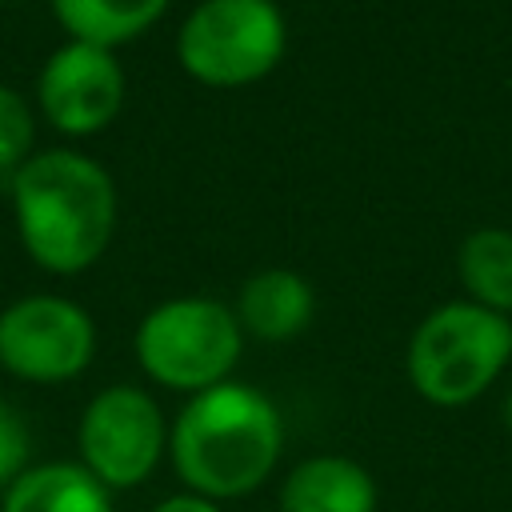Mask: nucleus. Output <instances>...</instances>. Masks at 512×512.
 I'll return each instance as SVG.
<instances>
[{
    "label": "nucleus",
    "instance_id": "13",
    "mask_svg": "<svg viewBox=\"0 0 512 512\" xmlns=\"http://www.w3.org/2000/svg\"><path fill=\"white\" fill-rule=\"evenodd\" d=\"M456 272L472 304L508 316L512 312V232L476 228L456 252Z\"/></svg>",
    "mask_w": 512,
    "mask_h": 512
},
{
    "label": "nucleus",
    "instance_id": "11",
    "mask_svg": "<svg viewBox=\"0 0 512 512\" xmlns=\"http://www.w3.org/2000/svg\"><path fill=\"white\" fill-rule=\"evenodd\" d=\"M0 512H116L112 492L80 460H48L20 472L0 500Z\"/></svg>",
    "mask_w": 512,
    "mask_h": 512
},
{
    "label": "nucleus",
    "instance_id": "7",
    "mask_svg": "<svg viewBox=\"0 0 512 512\" xmlns=\"http://www.w3.org/2000/svg\"><path fill=\"white\" fill-rule=\"evenodd\" d=\"M92 316L64 296H24L0 312V368L32 384H64L92 364Z\"/></svg>",
    "mask_w": 512,
    "mask_h": 512
},
{
    "label": "nucleus",
    "instance_id": "12",
    "mask_svg": "<svg viewBox=\"0 0 512 512\" xmlns=\"http://www.w3.org/2000/svg\"><path fill=\"white\" fill-rule=\"evenodd\" d=\"M172 0H52L56 20L72 32V40L116 48L152 28Z\"/></svg>",
    "mask_w": 512,
    "mask_h": 512
},
{
    "label": "nucleus",
    "instance_id": "6",
    "mask_svg": "<svg viewBox=\"0 0 512 512\" xmlns=\"http://www.w3.org/2000/svg\"><path fill=\"white\" fill-rule=\"evenodd\" d=\"M76 448L80 464L108 492H124L144 484L168 456V420L144 388L112 384L100 388L80 412Z\"/></svg>",
    "mask_w": 512,
    "mask_h": 512
},
{
    "label": "nucleus",
    "instance_id": "17",
    "mask_svg": "<svg viewBox=\"0 0 512 512\" xmlns=\"http://www.w3.org/2000/svg\"><path fill=\"white\" fill-rule=\"evenodd\" d=\"M500 420H504V428L512 432V388H508L504 400H500Z\"/></svg>",
    "mask_w": 512,
    "mask_h": 512
},
{
    "label": "nucleus",
    "instance_id": "1",
    "mask_svg": "<svg viewBox=\"0 0 512 512\" xmlns=\"http://www.w3.org/2000/svg\"><path fill=\"white\" fill-rule=\"evenodd\" d=\"M284 456V416L252 384L224 380L184 400L168 424V460L192 496H252Z\"/></svg>",
    "mask_w": 512,
    "mask_h": 512
},
{
    "label": "nucleus",
    "instance_id": "16",
    "mask_svg": "<svg viewBox=\"0 0 512 512\" xmlns=\"http://www.w3.org/2000/svg\"><path fill=\"white\" fill-rule=\"evenodd\" d=\"M148 512H224V504H212V500L192 496V492H176V496L156 500Z\"/></svg>",
    "mask_w": 512,
    "mask_h": 512
},
{
    "label": "nucleus",
    "instance_id": "4",
    "mask_svg": "<svg viewBox=\"0 0 512 512\" xmlns=\"http://www.w3.org/2000/svg\"><path fill=\"white\" fill-rule=\"evenodd\" d=\"M244 348L236 312L212 296L156 304L136 328V360L148 380L172 392H204L232 376Z\"/></svg>",
    "mask_w": 512,
    "mask_h": 512
},
{
    "label": "nucleus",
    "instance_id": "15",
    "mask_svg": "<svg viewBox=\"0 0 512 512\" xmlns=\"http://www.w3.org/2000/svg\"><path fill=\"white\" fill-rule=\"evenodd\" d=\"M28 452H32V440H28V428H24V416L0 400V488H8L20 472H28Z\"/></svg>",
    "mask_w": 512,
    "mask_h": 512
},
{
    "label": "nucleus",
    "instance_id": "5",
    "mask_svg": "<svg viewBox=\"0 0 512 512\" xmlns=\"http://www.w3.org/2000/svg\"><path fill=\"white\" fill-rule=\"evenodd\" d=\"M284 44V12L272 0H200L180 24L176 56L192 80L240 88L268 76Z\"/></svg>",
    "mask_w": 512,
    "mask_h": 512
},
{
    "label": "nucleus",
    "instance_id": "2",
    "mask_svg": "<svg viewBox=\"0 0 512 512\" xmlns=\"http://www.w3.org/2000/svg\"><path fill=\"white\" fill-rule=\"evenodd\" d=\"M12 204L28 256L60 276L96 264L116 228L112 176L68 148L24 160L12 180Z\"/></svg>",
    "mask_w": 512,
    "mask_h": 512
},
{
    "label": "nucleus",
    "instance_id": "14",
    "mask_svg": "<svg viewBox=\"0 0 512 512\" xmlns=\"http://www.w3.org/2000/svg\"><path fill=\"white\" fill-rule=\"evenodd\" d=\"M32 148V112L28 104L0 84V168H12Z\"/></svg>",
    "mask_w": 512,
    "mask_h": 512
},
{
    "label": "nucleus",
    "instance_id": "3",
    "mask_svg": "<svg viewBox=\"0 0 512 512\" xmlns=\"http://www.w3.org/2000/svg\"><path fill=\"white\" fill-rule=\"evenodd\" d=\"M512 360V320L472 300L432 308L404 352L408 384L436 408H464L480 400Z\"/></svg>",
    "mask_w": 512,
    "mask_h": 512
},
{
    "label": "nucleus",
    "instance_id": "10",
    "mask_svg": "<svg viewBox=\"0 0 512 512\" xmlns=\"http://www.w3.org/2000/svg\"><path fill=\"white\" fill-rule=\"evenodd\" d=\"M312 312H316V292L292 268H264L248 276L236 300L240 328L268 344L300 336L312 324Z\"/></svg>",
    "mask_w": 512,
    "mask_h": 512
},
{
    "label": "nucleus",
    "instance_id": "9",
    "mask_svg": "<svg viewBox=\"0 0 512 512\" xmlns=\"http://www.w3.org/2000/svg\"><path fill=\"white\" fill-rule=\"evenodd\" d=\"M280 512H376L380 488L376 476L340 452H316L296 460L280 488H276Z\"/></svg>",
    "mask_w": 512,
    "mask_h": 512
},
{
    "label": "nucleus",
    "instance_id": "8",
    "mask_svg": "<svg viewBox=\"0 0 512 512\" xmlns=\"http://www.w3.org/2000/svg\"><path fill=\"white\" fill-rule=\"evenodd\" d=\"M124 100V72L108 48L72 40L56 48L40 72V108L68 136L100 132Z\"/></svg>",
    "mask_w": 512,
    "mask_h": 512
}]
</instances>
